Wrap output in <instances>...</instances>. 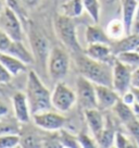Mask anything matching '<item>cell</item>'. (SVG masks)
<instances>
[{"mask_svg": "<svg viewBox=\"0 0 139 148\" xmlns=\"http://www.w3.org/2000/svg\"><path fill=\"white\" fill-rule=\"evenodd\" d=\"M83 1L84 9L87 11L89 16L93 18L95 22L99 21L100 18V3L99 0H82Z\"/></svg>", "mask_w": 139, "mask_h": 148, "instance_id": "d4e9b609", "label": "cell"}, {"mask_svg": "<svg viewBox=\"0 0 139 148\" xmlns=\"http://www.w3.org/2000/svg\"><path fill=\"white\" fill-rule=\"evenodd\" d=\"M12 110L14 113V118L20 123H27L32 118L29 105L25 92H18L12 97Z\"/></svg>", "mask_w": 139, "mask_h": 148, "instance_id": "4fadbf2b", "label": "cell"}, {"mask_svg": "<svg viewBox=\"0 0 139 148\" xmlns=\"http://www.w3.org/2000/svg\"><path fill=\"white\" fill-rule=\"evenodd\" d=\"M121 100L126 103V105H128V106H132L135 101H136V99H135V95L133 90H132V88H130L129 90H127L126 92H124L122 96H121Z\"/></svg>", "mask_w": 139, "mask_h": 148, "instance_id": "836d02e7", "label": "cell"}, {"mask_svg": "<svg viewBox=\"0 0 139 148\" xmlns=\"http://www.w3.org/2000/svg\"><path fill=\"white\" fill-rule=\"evenodd\" d=\"M132 74L133 70L128 65L115 59L112 66V88L120 97L132 88Z\"/></svg>", "mask_w": 139, "mask_h": 148, "instance_id": "52a82bcc", "label": "cell"}, {"mask_svg": "<svg viewBox=\"0 0 139 148\" xmlns=\"http://www.w3.org/2000/svg\"><path fill=\"white\" fill-rule=\"evenodd\" d=\"M129 135L134 138L135 144L139 147V118H135L125 124Z\"/></svg>", "mask_w": 139, "mask_h": 148, "instance_id": "4316f807", "label": "cell"}, {"mask_svg": "<svg viewBox=\"0 0 139 148\" xmlns=\"http://www.w3.org/2000/svg\"><path fill=\"white\" fill-rule=\"evenodd\" d=\"M116 59L123 62L124 64L128 65L133 71L139 68V52H137L136 50L121 52L119 55H116Z\"/></svg>", "mask_w": 139, "mask_h": 148, "instance_id": "603a6c76", "label": "cell"}, {"mask_svg": "<svg viewBox=\"0 0 139 148\" xmlns=\"http://www.w3.org/2000/svg\"><path fill=\"white\" fill-rule=\"evenodd\" d=\"M106 33L109 36V38L111 39L112 42L114 40H119L121 38L127 35L126 33V28L124 25V22L122 18H113L108 23L107 27H106Z\"/></svg>", "mask_w": 139, "mask_h": 148, "instance_id": "ffe728a7", "label": "cell"}, {"mask_svg": "<svg viewBox=\"0 0 139 148\" xmlns=\"http://www.w3.org/2000/svg\"><path fill=\"white\" fill-rule=\"evenodd\" d=\"M11 42H12V39L10 38V36L0 27V51L5 52L11 45Z\"/></svg>", "mask_w": 139, "mask_h": 148, "instance_id": "4dcf8cb0", "label": "cell"}, {"mask_svg": "<svg viewBox=\"0 0 139 148\" xmlns=\"http://www.w3.org/2000/svg\"><path fill=\"white\" fill-rule=\"evenodd\" d=\"M84 53L93 60L109 64H113L116 59L112 52L110 44H90L87 46Z\"/></svg>", "mask_w": 139, "mask_h": 148, "instance_id": "7c38bea8", "label": "cell"}, {"mask_svg": "<svg viewBox=\"0 0 139 148\" xmlns=\"http://www.w3.org/2000/svg\"><path fill=\"white\" fill-rule=\"evenodd\" d=\"M84 114H85L86 123L93 134V139L97 142L106 127V120L103 118L101 110H99L98 108L89 109V110L84 111Z\"/></svg>", "mask_w": 139, "mask_h": 148, "instance_id": "5bb4252c", "label": "cell"}, {"mask_svg": "<svg viewBox=\"0 0 139 148\" xmlns=\"http://www.w3.org/2000/svg\"><path fill=\"white\" fill-rule=\"evenodd\" d=\"M5 0H0V13L2 12V10L5 9Z\"/></svg>", "mask_w": 139, "mask_h": 148, "instance_id": "ab89813d", "label": "cell"}, {"mask_svg": "<svg viewBox=\"0 0 139 148\" xmlns=\"http://www.w3.org/2000/svg\"><path fill=\"white\" fill-rule=\"evenodd\" d=\"M84 10L85 9L82 0H67L61 5V14L71 18L80 16Z\"/></svg>", "mask_w": 139, "mask_h": 148, "instance_id": "44dd1931", "label": "cell"}, {"mask_svg": "<svg viewBox=\"0 0 139 148\" xmlns=\"http://www.w3.org/2000/svg\"><path fill=\"white\" fill-rule=\"evenodd\" d=\"M7 53H10L13 57L18 58L19 60H21L22 62H24L25 64H33L35 62V59H34V56H33V52L29 51L24 46L23 42H20V40H12L11 45L9 46L8 50L5 51Z\"/></svg>", "mask_w": 139, "mask_h": 148, "instance_id": "e0dca14e", "label": "cell"}, {"mask_svg": "<svg viewBox=\"0 0 139 148\" xmlns=\"http://www.w3.org/2000/svg\"><path fill=\"white\" fill-rule=\"evenodd\" d=\"M19 121L15 118L8 119L7 116L0 119V135L5 134H19Z\"/></svg>", "mask_w": 139, "mask_h": 148, "instance_id": "cb8c5ba5", "label": "cell"}, {"mask_svg": "<svg viewBox=\"0 0 139 148\" xmlns=\"http://www.w3.org/2000/svg\"><path fill=\"white\" fill-rule=\"evenodd\" d=\"M10 112V106L8 105V102L5 100H0V119L8 116Z\"/></svg>", "mask_w": 139, "mask_h": 148, "instance_id": "e575fe53", "label": "cell"}, {"mask_svg": "<svg viewBox=\"0 0 139 148\" xmlns=\"http://www.w3.org/2000/svg\"><path fill=\"white\" fill-rule=\"evenodd\" d=\"M85 39L87 45L90 44H111V39L107 35L106 31L102 28L95 26V25H89L86 28L85 32Z\"/></svg>", "mask_w": 139, "mask_h": 148, "instance_id": "d6986e66", "label": "cell"}, {"mask_svg": "<svg viewBox=\"0 0 139 148\" xmlns=\"http://www.w3.org/2000/svg\"><path fill=\"white\" fill-rule=\"evenodd\" d=\"M0 27L9 35L12 40H23V29L19 15L7 5L0 13Z\"/></svg>", "mask_w": 139, "mask_h": 148, "instance_id": "9c48e42d", "label": "cell"}, {"mask_svg": "<svg viewBox=\"0 0 139 148\" xmlns=\"http://www.w3.org/2000/svg\"><path fill=\"white\" fill-rule=\"evenodd\" d=\"M113 110L115 112L116 118H119V120L124 125L127 122H129L130 120H133V119L136 118V116H135L133 110H132V107L124 103L121 100V98L120 100L115 103V106L113 107Z\"/></svg>", "mask_w": 139, "mask_h": 148, "instance_id": "7402d4cb", "label": "cell"}, {"mask_svg": "<svg viewBox=\"0 0 139 148\" xmlns=\"http://www.w3.org/2000/svg\"><path fill=\"white\" fill-rule=\"evenodd\" d=\"M77 102L76 92L63 82H57L53 92H51L52 107L61 113L69 112Z\"/></svg>", "mask_w": 139, "mask_h": 148, "instance_id": "5b68a950", "label": "cell"}, {"mask_svg": "<svg viewBox=\"0 0 139 148\" xmlns=\"http://www.w3.org/2000/svg\"><path fill=\"white\" fill-rule=\"evenodd\" d=\"M0 63L9 71L12 76H16L20 73H24L27 71V64L7 52L0 51Z\"/></svg>", "mask_w": 139, "mask_h": 148, "instance_id": "2e32d148", "label": "cell"}, {"mask_svg": "<svg viewBox=\"0 0 139 148\" xmlns=\"http://www.w3.org/2000/svg\"><path fill=\"white\" fill-rule=\"evenodd\" d=\"M76 65L82 76L96 85H107L112 87L113 64L93 60L85 53H76Z\"/></svg>", "mask_w": 139, "mask_h": 148, "instance_id": "7a4b0ae2", "label": "cell"}, {"mask_svg": "<svg viewBox=\"0 0 139 148\" xmlns=\"http://www.w3.org/2000/svg\"><path fill=\"white\" fill-rule=\"evenodd\" d=\"M138 1H139V0H138Z\"/></svg>", "mask_w": 139, "mask_h": 148, "instance_id": "60d3db41", "label": "cell"}, {"mask_svg": "<svg viewBox=\"0 0 139 148\" xmlns=\"http://www.w3.org/2000/svg\"><path fill=\"white\" fill-rule=\"evenodd\" d=\"M76 97L79 107L84 111L97 108L96 86L82 75H79L76 81Z\"/></svg>", "mask_w": 139, "mask_h": 148, "instance_id": "8992f818", "label": "cell"}, {"mask_svg": "<svg viewBox=\"0 0 139 148\" xmlns=\"http://www.w3.org/2000/svg\"><path fill=\"white\" fill-rule=\"evenodd\" d=\"M33 122L37 127L48 131V132H55L60 131L64 127L66 123V119L60 112H52L51 110L42 111L32 116Z\"/></svg>", "mask_w": 139, "mask_h": 148, "instance_id": "30bf717a", "label": "cell"}, {"mask_svg": "<svg viewBox=\"0 0 139 148\" xmlns=\"http://www.w3.org/2000/svg\"><path fill=\"white\" fill-rule=\"evenodd\" d=\"M113 55L115 56L124 51L136 50L139 47V33H130L119 40L111 42L110 44Z\"/></svg>", "mask_w": 139, "mask_h": 148, "instance_id": "9a60e30c", "label": "cell"}, {"mask_svg": "<svg viewBox=\"0 0 139 148\" xmlns=\"http://www.w3.org/2000/svg\"><path fill=\"white\" fill-rule=\"evenodd\" d=\"M130 107H132V110H133L135 116H137V118H139V102L135 101Z\"/></svg>", "mask_w": 139, "mask_h": 148, "instance_id": "74e56055", "label": "cell"}, {"mask_svg": "<svg viewBox=\"0 0 139 148\" xmlns=\"http://www.w3.org/2000/svg\"><path fill=\"white\" fill-rule=\"evenodd\" d=\"M48 73L52 81L60 82L67 75L70 70L69 53L60 47H55L50 50L48 63Z\"/></svg>", "mask_w": 139, "mask_h": 148, "instance_id": "3957f363", "label": "cell"}, {"mask_svg": "<svg viewBox=\"0 0 139 148\" xmlns=\"http://www.w3.org/2000/svg\"><path fill=\"white\" fill-rule=\"evenodd\" d=\"M114 146L119 148H125V147H134L136 145L130 143L129 139L126 137L124 134L121 132H116L114 135Z\"/></svg>", "mask_w": 139, "mask_h": 148, "instance_id": "f546056e", "label": "cell"}, {"mask_svg": "<svg viewBox=\"0 0 139 148\" xmlns=\"http://www.w3.org/2000/svg\"><path fill=\"white\" fill-rule=\"evenodd\" d=\"M138 0H121L122 5V20L124 22L126 33L130 34L134 23L135 13L138 7Z\"/></svg>", "mask_w": 139, "mask_h": 148, "instance_id": "ac0fdd59", "label": "cell"}, {"mask_svg": "<svg viewBox=\"0 0 139 148\" xmlns=\"http://www.w3.org/2000/svg\"><path fill=\"white\" fill-rule=\"evenodd\" d=\"M11 79H12V75L10 74V72L5 69L3 65L0 63V85L9 83Z\"/></svg>", "mask_w": 139, "mask_h": 148, "instance_id": "d6a6232c", "label": "cell"}, {"mask_svg": "<svg viewBox=\"0 0 139 148\" xmlns=\"http://www.w3.org/2000/svg\"><path fill=\"white\" fill-rule=\"evenodd\" d=\"M132 86L133 87H139V68L135 69L132 74Z\"/></svg>", "mask_w": 139, "mask_h": 148, "instance_id": "d590c367", "label": "cell"}, {"mask_svg": "<svg viewBox=\"0 0 139 148\" xmlns=\"http://www.w3.org/2000/svg\"><path fill=\"white\" fill-rule=\"evenodd\" d=\"M132 90L134 92L136 101L139 102V87H133V86H132Z\"/></svg>", "mask_w": 139, "mask_h": 148, "instance_id": "f35d334b", "label": "cell"}, {"mask_svg": "<svg viewBox=\"0 0 139 148\" xmlns=\"http://www.w3.org/2000/svg\"><path fill=\"white\" fill-rule=\"evenodd\" d=\"M21 145V136L19 134L0 135V148H15Z\"/></svg>", "mask_w": 139, "mask_h": 148, "instance_id": "484cf974", "label": "cell"}, {"mask_svg": "<svg viewBox=\"0 0 139 148\" xmlns=\"http://www.w3.org/2000/svg\"><path fill=\"white\" fill-rule=\"evenodd\" d=\"M55 25H56L57 34L59 35L61 40L64 42L65 46L74 53H80L82 48L77 40L76 28H75V24L73 23L72 18L60 13L59 15H57Z\"/></svg>", "mask_w": 139, "mask_h": 148, "instance_id": "277c9868", "label": "cell"}, {"mask_svg": "<svg viewBox=\"0 0 139 148\" xmlns=\"http://www.w3.org/2000/svg\"><path fill=\"white\" fill-rule=\"evenodd\" d=\"M29 42L34 59L37 61L38 64H40L42 68H46L50 53L49 42L35 27L29 28Z\"/></svg>", "mask_w": 139, "mask_h": 148, "instance_id": "ba28073f", "label": "cell"}, {"mask_svg": "<svg viewBox=\"0 0 139 148\" xmlns=\"http://www.w3.org/2000/svg\"><path fill=\"white\" fill-rule=\"evenodd\" d=\"M39 1L40 0H22V2H23V5H25V7H35V5H37L38 3H39Z\"/></svg>", "mask_w": 139, "mask_h": 148, "instance_id": "8d00e7d4", "label": "cell"}, {"mask_svg": "<svg viewBox=\"0 0 139 148\" xmlns=\"http://www.w3.org/2000/svg\"><path fill=\"white\" fill-rule=\"evenodd\" d=\"M62 136H60V143L63 147H80L77 137H74L73 135L69 134L67 132H62Z\"/></svg>", "mask_w": 139, "mask_h": 148, "instance_id": "f1b7e54d", "label": "cell"}, {"mask_svg": "<svg viewBox=\"0 0 139 148\" xmlns=\"http://www.w3.org/2000/svg\"><path fill=\"white\" fill-rule=\"evenodd\" d=\"M77 139H78V143L80 145V147H95L97 142H93V139L89 137L88 135L86 134H80L77 136Z\"/></svg>", "mask_w": 139, "mask_h": 148, "instance_id": "1f68e13d", "label": "cell"}, {"mask_svg": "<svg viewBox=\"0 0 139 148\" xmlns=\"http://www.w3.org/2000/svg\"><path fill=\"white\" fill-rule=\"evenodd\" d=\"M25 95L27 98L32 116L42 111L50 110L52 107L51 92L42 83L35 71H29L27 74Z\"/></svg>", "mask_w": 139, "mask_h": 148, "instance_id": "6da1fadb", "label": "cell"}, {"mask_svg": "<svg viewBox=\"0 0 139 148\" xmlns=\"http://www.w3.org/2000/svg\"><path fill=\"white\" fill-rule=\"evenodd\" d=\"M96 96H97V108L104 111L113 109L115 103L120 100V95L111 87L107 85H96Z\"/></svg>", "mask_w": 139, "mask_h": 148, "instance_id": "8fae6325", "label": "cell"}, {"mask_svg": "<svg viewBox=\"0 0 139 148\" xmlns=\"http://www.w3.org/2000/svg\"><path fill=\"white\" fill-rule=\"evenodd\" d=\"M5 5L9 7L11 10H13L15 13L19 15L20 18H26V12L22 0H5Z\"/></svg>", "mask_w": 139, "mask_h": 148, "instance_id": "83f0119b", "label": "cell"}]
</instances>
